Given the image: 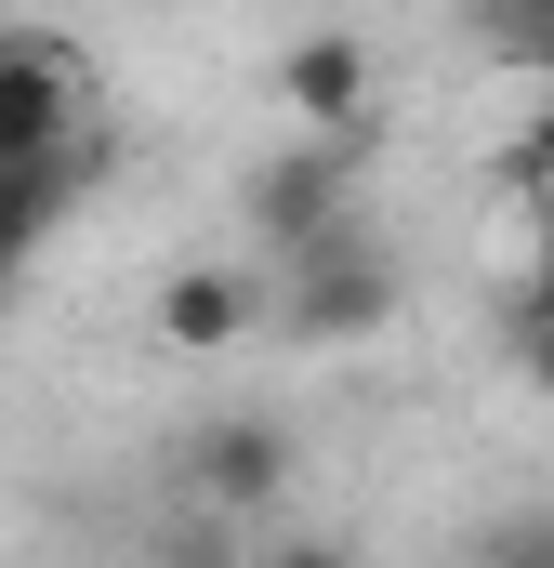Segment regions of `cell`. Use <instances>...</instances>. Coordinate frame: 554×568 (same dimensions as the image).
Instances as JSON below:
<instances>
[{"instance_id":"obj_1","label":"cell","mask_w":554,"mask_h":568,"mask_svg":"<svg viewBox=\"0 0 554 568\" xmlns=\"http://www.w3.org/2000/svg\"><path fill=\"white\" fill-rule=\"evenodd\" d=\"M397 304H410V265H397V239H370V225H343L330 252H290L265 278V317L290 344H370Z\"/></svg>"},{"instance_id":"obj_2","label":"cell","mask_w":554,"mask_h":568,"mask_svg":"<svg viewBox=\"0 0 554 568\" xmlns=\"http://www.w3.org/2000/svg\"><path fill=\"white\" fill-rule=\"evenodd\" d=\"M172 476H185V516H225V529H252V542H265L277 503H290V476H304V449H290L277 410H198Z\"/></svg>"},{"instance_id":"obj_3","label":"cell","mask_w":554,"mask_h":568,"mask_svg":"<svg viewBox=\"0 0 554 568\" xmlns=\"http://www.w3.org/2000/svg\"><path fill=\"white\" fill-rule=\"evenodd\" d=\"M93 145V53L53 27H0V172L80 159Z\"/></svg>"},{"instance_id":"obj_4","label":"cell","mask_w":554,"mask_h":568,"mask_svg":"<svg viewBox=\"0 0 554 568\" xmlns=\"http://www.w3.org/2000/svg\"><path fill=\"white\" fill-rule=\"evenodd\" d=\"M357 159H370V145L290 133V145H265V159L238 172V212H252V239H265L277 265H290V252H330V239L357 225Z\"/></svg>"},{"instance_id":"obj_5","label":"cell","mask_w":554,"mask_h":568,"mask_svg":"<svg viewBox=\"0 0 554 568\" xmlns=\"http://www.w3.org/2000/svg\"><path fill=\"white\" fill-rule=\"evenodd\" d=\"M265 93L290 106V133L317 145H370V106H383V53L357 40V27H304L290 53L265 67Z\"/></svg>"},{"instance_id":"obj_6","label":"cell","mask_w":554,"mask_h":568,"mask_svg":"<svg viewBox=\"0 0 554 568\" xmlns=\"http://www.w3.org/2000/svg\"><path fill=\"white\" fill-rule=\"evenodd\" d=\"M145 317H158V344H172V357H225V344L265 317V278H252V265H172Z\"/></svg>"},{"instance_id":"obj_7","label":"cell","mask_w":554,"mask_h":568,"mask_svg":"<svg viewBox=\"0 0 554 568\" xmlns=\"http://www.w3.org/2000/svg\"><path fill=\"white\" fill-rule=\"evenodd\" d=\"M80 199H93V145H80V159H40V172H0V291L53 252V225H66Z\"/></svg>"},{"instance_id":"obj_8","label":"cell","mask_w":554,"mask_h":568,"mask_svg":"<svg viewBox=\"0 0 554 568\" xmlns=\"http://www.w3.org/2000/svg\"><path fill=\"white\" fill-rule=\"evenodd\" d=\"M145 568H252V529H225V516H158Z\"/></svg>"},{"instance_id":"obj_9","label":"cell","mask_w":554,"mask_h":568,"mask_svg":"<svg viewBox=\"0 0 554 568\" xmlns=\"http://www.w3.org/2000/svg\"><path fill=\"white\" fill-rule=\"evenodd\" d=\"M502 172H515V185H529V199L554 212V53H542V120L515 133V159H502Z\"/></svg>"},{"instance_id":"obj_10","label":"cell","mask_w":554,"mask_h":568,"mask_svg":"<svg viewBox=\"0 0 554 568\" xmlns=\"http://www.w3.org/2000/svg\"><path fill=\"white\" fill-rule=\"evenodd\" d=\"M252 568H357V542H343V529H265Z\"/></svg>"},{"instance_id":"obj_11","label":"cell","mask_w":554,"mask_h":568,"mask_svg":"<svg viewBox=\"0 0 554 568\" xmlns=\"http://www.w3.org/2000/svg\"><path fill=\"white\" fill-rule=\"evenodd\" d=\"M475 568H554V516H502V529L475 542Z\"/></svg>"},{"instance_id":"obj_12","label":"cell","mask_w":554,"mask_h":568,"mask_svg":"<svg viewBox=\"0 0 554 568\" xmlns=\"http://www.w3.org/2000/svg\"><path fill=\"white\" fill-rule=\"evenodd\" d=\"M502 331H515V371H529V397H554V317H542V304H502Z\"/></svg>"},{"instance_id":"obj_13","label":"cell","mask_w":554,"mask_h":568,"mask_svg":"<svg viewBox=\"0 0 554 568\" xmlns=\"http://www.w3.org/2000/svg\"><path fill=\"white\" fill-rule=\"evenodd\" d=\"M515 304H542V317H554V212H542V252H529V278H515Z\"/></svg>"}]
</instances>
